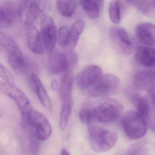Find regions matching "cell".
Instances as JSON below:
<instances>
[{"label": "cell", "instance_id": "14", "mask_svg": "<svg viewBox=\"0 0 155 155\" xmlns=\"http://www.w3.org/2000/svg\"><path fill=\"white\" fill-rule=\"evenodd\" d=\"M155 78L154 70L139 71L134 75V85L137 88L150 93L155 91Z\"/></svg>", "mask_w": 155, "mask_h": 155}, {"label": "cell", "instance_id": "2", "mask_svg": "<svg viewBox=\"0 0 155 155\" xmlns=\"http://www.w3.org/2000/svg\"><path fill=\"white\" fill-rule=\"evenodd\" d=\"M0 50L5 52L11 67L17 72H21L26 66V60L22 51L15 41L6 33L0 31Z\"/></svg>", "mask_w": 155, "mask_h": 155}, {"label": "cell", "instance_id": "4", "mask_svg": "<svg viewBox=\"0 0 155 155\" xmlns=\"http://www.w3.org/2000/svg\"><path fill=\"white\" fill-rule=\"evenodd\" d=\"M121 124L125 133L131 139L141 138L147 133V120L137 111L126 112L121 119Z\"/></svg>", "mask_w": 155, "mask_h": 155}, {"label": "cell", "instance_id": "8", "mask_svg": "<svg viewBox=\"0 0 155 155\" xmlns=\"http://www.w3.org/2000/svg\"><path fill=\"white\" fill-rule=\"evenodd\" d=\"M44 49L50 53L55 49L58 40V31L53 19L45 15L41 21L40 31Z\"/></svg>", "mask_w": 155, "mask_h": 155}, {"label": "cell", "instance_id": "26", "mask_svg": "<svg viewBox=\"0 0 155 155\" xmlns=\"http://www.w3.org/2000/svg\"><path fill=\"white\" fill-rule=\"evenodd\" d=\"M56 5L61 15L66 18H70L75 12L77 3L75 1H58Z\"/></svg>", "mask_w": 155, "mask_h": 155}, {"label": "cell", "instance_id": "25", "mask_svg": "<svg viewBox=\"0 0 155 155\" xmlns=\"http://www.w3.org/2000/svg\"><path fill=\"white\" fill-rule=\"evenodd\" d=\"M73 107V100L62 101V109L61 112L60 119V128L64 130L67 128L69 120L71 116Z\"/></svg>", "mask_w": 155, "mask_h": 155}, {"label": "cell", "instance_id": "3", "mask_svg": "<svg viewBox=\"0 0 155 155\" xmlns=\"http://www.w3.org/2000/svg\"><path fill=\"white\" fill-rule=\"evenodd\" d=\"M123 110L122 104L111 98L103 99L94 104L95 119L102 123H109L117 120Z\"/></svg>", "mask_w": 155, "mask_h": 155}, {"label": "cell", "instance_id": "22", "mask_svg": "<svg viewBox=\"0 0 155 155\" xmlns=\"http://www.w3.org/2000/svg\"><path fill=\"white\" fill-rule=\"evenodd\" d=\"M81 5L90 18L96 19L98 18L101 8L103 4L102 1H81Z\"/></svg>", "mask_w": 155, "mask_h": 155}, {"label": "cell", "instance_id": "9", "mask_svg": "<svg viewBox=\"0 0 155 155\" xmlns=\"http://www.w3.org/2000/svg\"><path fill=\"white\" fill-rule=\"evenodd\" d=\"M28 123L37 128L36 137L39 140H47L50 137L52 127L48 118L43 113L32 110L28 117Z\"/></svg>", "mask_w": 155, "mask_h": 155}, {"label": "cell", "instance_id": "23", "mask_svg": "<svg viewBox=\"0 0 155 155\" xmlns=\"http://www.w3.org/2000/svg\"><path fill=\"white\" fill-rule=\"evenodd\" d=\"M127 2L137 8L141 13L147 17L154 16L155 12V1L154 0L129 1Z\"/></svg>", "mask_w": 155, "mask_h": 155}, {"label": "cell", "instance_id": "18", "mask_svg": "<svg viewBox=\"0 0 155 155\" xmlns=\"http://www.w3.org/2000/svg\"><path fill=\"white\" fill-rule=\"evenodd\" d=\"M136 62L142 67L149 68L154 67L155 63V51L154 48L140 46L135 53Z\"/></svg>", "mask_w": 155, "mask_h": 155}, {"label": "cell", "instance_id": "31", "mask_svg": "<svg viewBox=\"0 0 155 155\" xmlns=\"http://www.w3.org/2000/svg\"><path fill=\"white\" fill-rule=\"evenodd\" d=\"M51 87L53 91H57L58 89V82L56 80H53L51 81Z\"/></svg>", "mask_w": 155, "mask_h": 155}, {"label": "cell", "instance_id": "20", "mask_svg": "<svg viewBox=\"0 0 155 155\" xmlns=\"http://www.w3.org/2000/svg\"><path fill=\"white\" fill-rule=\"evenodd\" d=\"M73 83V75L72 71L65 72L59 87L60 96L62 101L72 100V87Z\"/></svg>", "mask_w": 155, "mask_h": 155}, {"label": "cell", "instance_id": "13", "mask_svg": "<svg viewBox=\"0 0 155 155\" xmlns=\"http://www.w3.org/2000/svg\"><path fill=\"white\" fill-rule=\"evenodd\" d=\"M47 67L49 72L53 75L70 71L67 54L54 49L49 53Z\"/></svg>", "mask_w": 155, "mask_h": 155}, {"label": "cell", "instance_id": "29", "mask_svg": "<svg viewBox=\"0 0 155 155\" xmlns=\"http://www.w3.org/2000/svg\"><path fill=\"white\" fill-rule=\"evenodd\" d=\"M0 78L5 81V82L10 84H15L14 78L10 71L1 63H0Z\"/></svg>", "mask_w": 155, "mask_h": 155}, {"label": "cell", "instance_id": "12", "mask_svg": "<svg viewBox=\"0 0 155 155\" xmlns=\"http://www.w3.org/2000/svg\"><path fill=\"white\" fill-rule=\"evenodd\" d=\"M110 36L113 43L120 52L125 55H129L132 52V42L127 31L121 28H110Z\"/></svg>", "mask_w": 155, "mask_h": 155}, {"label": "cell", "instance_id": "6", "mask_svg": "<svg viewBox=\"0 0 155 155\" xmlns=\"http://www.w3.org/2000/svg\"><path fill=\"white\" fill-rule=\"evenodd\" d=\"M27 5V1H24L18 4L0 5V29L10 28L13 27L25 12Z\"/></svg>", "mask_w": 155, "mask_h": 155}, {"label": "cell", "instance_id": "28", "mask_svg": "<svg viewBox=\"0 0 155 155\" xmlns=\"http://www.w3.org/2000/svg\"><path fill=\"white\" fill-rule=\"evenodd\" d=\"M69 27L63 26L59 28L58 32V39L59 44L63 48H66L68 41Z\"/></svg>", "mask_w": 155, "mask_h": 155}, {"label": "cell", "instance_id": "19", "mask_svg": "<svg viewBox=\"0 0 155 155\" xmlns=\"http://www.w3.org/2000/svg\"><path fill=\"white\" fill-rule=\"evenodd\" d=\"M85 27V21L79 20L75 21L70 28L68 46L66 48L69 51H74Z\"/></svg>", "mask_w": 155, "mask_h": 155}, {"label": "cell", "instance_id": "11", "mask_svg": "<svg viewBox=\"0 0 155 155\" xmlns=\"http://www.w3.org/2000/svg\"><path fill=\"white\" fill-rule=\"evenodd\" d=\"M24 26L29 48L34 54H42L44 48L39 31L34 23L25 20Z\"/></svg>", "mask_w": 155, "mask_h": 155}, {"label": "cell", "instance_id": "5", "mask_svg": "<svg viewBox=\"0 0 155 155\" xmlns=\"http://www.w3.org/2000/svg\"><path fill=\"white\" fill-rule=\"evenodd\" d=\"M1 89L16 103L22 115L23 122L28 124V117L33 109L27 96L15 84L4 82L1 85Z\"/></svg>", "mask_w": 155, "mask_h": 155}, {"label": "cell", "instance_id": "17", "mask_svg": "<svg viewBox=\"0 0 155 155\" xmlns=\"http://www.w3.org/2000/svg\"><path fill=\"white\" fill-rule=\"evenodd\" d=\"M30 83L32 89L38 95L41 104L49 111H52V104L50 98L40 78L35 73L31 74Z\"/></svg>", "mask_w": 155, "mask_h": 155}, {"label": "cell", "instance_id": "7", "mask_svg": "<svg viewBox=\"0 0 155 155\" xmlns=\"http://www.w3.org/2000/svg\"><path fill=\"white\" fill-rule=\"evenodd\" d=\"M120 84L117 76L111 73L102 75L100 79L94 86L88 90L90 97H103L115 91Z\"/></svg>", "mask_w": 155, "mask_h": 155}, {"label": "cell", "instance_id": "27", "mask_svg": "<svg viewBox=\"0 0 155 155\" xmlns=\"http://www.w3.org/2000/svg\"><path fill=\"white\" fill-rule=\"evenodd\" d=\"M121 2L119 1H113L110 3L109 15L110 21L114 24H119L121 20Z\"/></svg>", "mask_w": 155, "mask_h": 155}, {"label": "cell", "instance_id": "21", "mask_svg": "<svg viewBox=\"0 0 155 155\" xmlns=\"http://www.w3.org/2000/svg\"><path fill=\"white\" fill-rule=\"evenodd\" d=\"M25 20L35 24L39 20H41L45 16L41 5L40 2L31 1H28L26 10Z\"/></svg>", "mask_w": 155, "mask_h": 155}, {"label": "cell", "instance_id": "24", "mask_svg": "<svg viewBox=\"0 0 155 155\" xmlns=\"http://www.w3.org/2000/svg\"><path fill=\"white\" fill-rule=\"evenodd\" d=\"M79 117L82 122L87 124H89L95 119L94 103L88 101L83 102L80 110Z\"/></svg>", "mask_w": 155, "mask_h": 155}, {"label": "cell", "instance_id": "16", "mask_svg": "<svg viewBox=\"0 0 155 155\" xmlns=\"http://www.w3.org/2000/svg\"><path fill=\"white\" fill-rule=\"evenodd\" d=\"M135 34L141 43L151 48L155 47V28L154 24L149 22L138 24L135 28Z\"/></svg>", "mask_w": 155, "mask_h": 155}, {"label": "cell", "instance_id": "1", "mask_svg": "<svg viewBox=\"0 0 155 155\" xmlns=\"http://www.w3.org/2000/svg\"><path fill=\"white\" fill-rule=\"evenodd\" d=\"M88 134L91 148L99 153L110 150L117 141L118 136L116 132L97 126H90Z\"/></svg>", "mask_w": 155, "mask_h": 155}, {"label": "cell", "instance_id": "15", "mask_svg": "<svg viewBox=\"0 0 155 155\" xmlns=\"http://www.w3.org/2000/svg\"><path fill=\"white\" fill-rule=\"evenodd\" d=\"M127 95L130 101L137 108V112L145 119L148 120L150 126H153L154 129V120L152 119L151 106L148 100L140 94L132 91H128Z\"/></svg>", "mask_w": 155, "mask_h": 155}, {"label": "cell", "instance_id": "10", "mask_svg": "<svg viewBox=\"0 0 155 155\" xmlns=\"http://www.w3.org/2000/svg\"><path fill=\"white\" fill-rule=\"evenodd\" d=\"M103 75L101 68L91 65L80 72L76 78L78 87L82 90L89 89L94 86Z\"/></svg>", "mask_w": 155, "mask_h": 155}, {"label": "cell", "instance_id": "30", "mask_svg": "<svg viewBox=\"0 0 155 155\" xmlns=\"http://www.w3.org/2000/svg\"><path fill=\"white\" fill-rule=\"evenodd\" d=\"M68 61L70 71H72V70L77 66L78 61V54L76 52L73 51H69L67 54Z\"/></svg>", "mask_w": 155, "mask_h": 155}, {"label": "cell", "instance_id": "32", "mask_svg": "<svg viewBox=\"0 0 155 155\" xmlns=\"http://www.w3.org/2000/svg\"><path fill=\"white\" fill-rule=\"evenodd\" d=\"M61 155H70L67 150L65 148L62 149L61 151Z\"/></svg>", "mask_w": 155, "mask_h": 155}]
</instances>
